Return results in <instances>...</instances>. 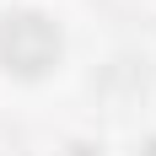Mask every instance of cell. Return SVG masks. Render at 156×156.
I'll return each mask as SVG.
<instances>
[{
	"label": "cell",
	"instance_id": "6da1fadb",
	"mask_svg": "<svg viewBox=\"0 0 156 156\" xmlns=\"http://www.w3.org/2000/svg\"><path fill=\"white\" fill-rule=\"evenodd\" d=\"M59 27L43 11H11L0 16V65L16 76H43L59 65Z\"/></svg>",
	"mask_w": 156,
	"mask_h": 156
}]
</instances>
